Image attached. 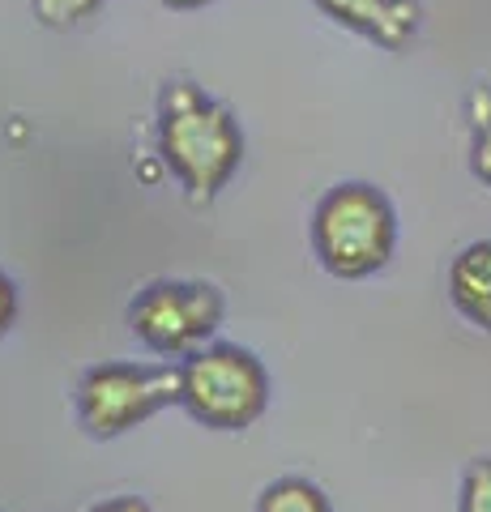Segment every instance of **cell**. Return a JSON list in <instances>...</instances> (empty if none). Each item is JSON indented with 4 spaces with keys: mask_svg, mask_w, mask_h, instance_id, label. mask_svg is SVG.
Wrapping results in <instances>:
<instances>
[{
    "mask_svg": "<svg viewBox=\"0 0 491 512\" xmlns=\"http://www.w3.org/2000/svg\"><path fill=\"white\" fill-rule=\"evenodd\" d=\"M398 248V210L376 184H334L312 210V252L342 282L372 278Z\"/></svg>",
    "mask_w": 491,
    "mask_h": 512,
    "instance_id": "cell-2",
    "label": "cell"
},
{
    "mask_svg": "<svg viewBox=\"0 0 491 512\" xmlns=\"http://www.w3.org/2000/svg\"><path fill=\"white\" fill-rule=\"evenodd\" d=\"M470 120H474L470 171L491 188V90H474L470 94Z\"/></svg>",
    "mask_w": 491,
    "mask_h": 512,
    "instance_id": "cell-9",
    "label": "cell"
},
{
    "mask_svg": "<svg viewBox=\"0 0 491 512\" xmlns=\"http://www.w3.org/2000/svg\"><path fill=\"white\" fill-rule=\"evenodd\" d=\"M90 512H154L141 495H116V500H103V504H94Z\"/></svg>",
    "mask_w": 491,
    "mask_h": 512,
    "instance_id": "cell-13",
    "label": "cell"
},
{
    "mask_svg": "<svg viewBox=\"0 0 491 512\" xmlns=\"http://www.w3.org/2000/svg\"><path fill=\"white\" fill-rule=\"evenodd\" d=\"M167 406H180V363H99L77 380V419L86 436L116 440L150 423Z\"/></svg>",
    "mask_w": 491,
    "mask_h": 512,
    "instance_id": "cell-4",
    "label": "cell"
},
{
    "mask_svg": "<svg viewBox=\"0 0 491 512\" xmlns=\"http://www.w3.org/2000/svg\"><path fill=\"white\" fill-rule=\"evenodd\" d=\"M325 18L338 26L355 30V35L372 39L385 52H402L415 43L423 26V5L419 0H312Z\"/></svg>",
    "mask_w": 491,
    "mask_h": 512,
    "instance_id": "cell-6",
    "label": "cell"
},
{
    "mask_svg": "<svg viewBox=\"0 0 491 512\" xmlns=\"http://www.w3.org/2000/svg\"><path fill=\"white\" fill-rule=\"evenodd\" d=\"M449 303L466 325L491 333V239H474L449 261Z\"/></svg>",
    "mask_w": 491,
    "mask_h": 512,
    "instance_id": "cell-7",
    "label": "cell"
},
{
    "mask_svg": "<svg viewBox=\"0 0 491 512\" xmlns=\"http://www.w3.org/2000/svg\"><path fill=\"white\" fill-rule=\"evenodd\" d=\"M227 316L223 291L193 278H154L129 303V329L163 359H188L214 342Z\"/></svg>",
    "mask_w": 491,
    "mask_h": 512,
    "instance_id": "cell-5",
    "label": "cell"
},
{
    "mask_svg": "<svg viewBox=\"0 0 491 512\" xmlns=\"http://www.w3.org/2000/svg\"><path fill=\"white\" fill-rule=\"evenodd\" d=\"M13 320H18V286H13V278L0 269V338L9 333Z\"/></svg>",
    "mask_w": 491,
    "mask_h": 512,
    "instance_id": "cell-12",
    "label": "cell"
},
{
    "mask_svg": "<svg viewBox=\"0 0 491 512\" xmlns=\"http://www.w3.org/2000/svg\"><path fill=\"white\" fill-rule=\"evenodd\" d=\"M99 5L103 0H30V13H35V22L47 30H73Z\"/></svg>",
    "mask_w": 491,
    "mask_h": 512,
    "instance_id": "cell-10",
    "label": "cell"
},
{
    "mask_svg": "<svg viewBox=\"0 0 491 512\" xmlns=\"http://www.w3.org/2000/svg\"><path fill=\"white\" fill-rule=\"evenodd\" d=\"M180 406L210 431H248L269 410V372L252 350L210 342L180 363Z\"/></svg>",
    "mask_w": 491,
    "mask_h": 512,
    "instance_id": "cell-3",
    "label": "cell"
},
{
    "mask_svg": "<svg viewBox=\"0 0 491 512\" xmlns=\"http://www.w3.org/2000/svg\"><path fill=\"white\" fill-rule=\"evenodd\" d=\"M457 512H491V457H474L466 466Z\"/></svg>",
    "mask_w": 491,
    "mask_h": 512,
    "instance_id": "cell-11",
    "label": "cell"
},
{
    "mask_svg": "<svg viewBox=\"0 0 491 512\" xmlns=\"http://www.w3.org/2000/svg\"><path fill=\"white\" fill-rule=\"evenodd\" d=\"M158 158L180 180L188 205H210L244 163L240 120L197 82L176 77L158 90Z\"/></svg>",
    "mask_w": 491,
    "mask_h": 512,
    "instance_id": "cell-1",
    "label": "cell"
},
{
    "mask_svg": "<svg viewBox=\"0 0 491 512\" xmlns=\"http://www.w3.org/2000/svg\"><path fill=\"white\" fill-rule=\"evenodd\" d=\"M167 9H201V5H210V0H163Z\"/></svg>",
    "mask_w": 491,
    "mask_h": 512,
    "instance_id": "cell-14",
    "label": "cell"
},
{
    "mask_svg": "<svg viewBox=\"0 0 491 512\" xmlns=\"http://www.w3.org/2000/svg\"><path fill=\"white\" fill-rule=\"evenodd\" d=\"M257 512H334L329 495L312 483V478H274L261 495H257Z\"/></svg>",
    "mask_w": 491,
    "mask_h": 512,
    "instance_id": "cell-8",
    "label": "cell"
}]
</instances>
